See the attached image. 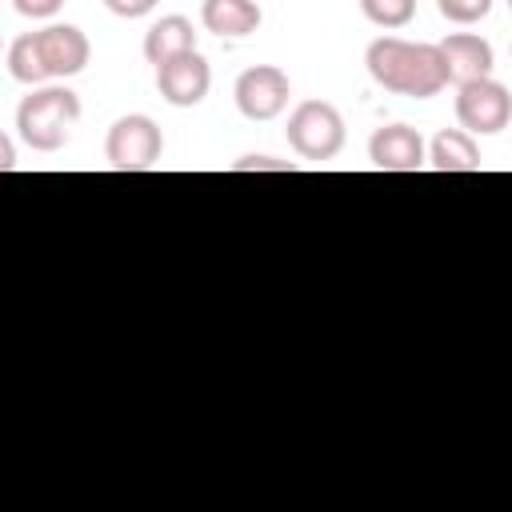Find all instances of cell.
<instances>
[{
	"instance_id": "cell-1",
	"label": "cell",
	"mask_w": 512,
	"mask_h": 512,
	"mask_svg": "<svg viewBox=\"0 0 512 512\" xmlns=\"http://www.w3.org/2000/svg\"><path fill=\"white\" fill-rule=\"evenodd\" d=\"M368 76L396 96H416L428 100L448 84V68L440 56V44H412L400 36H380L364 52Z\"/></svg>"
},
{
	"instance_id": "cell-2",
	"label": "cell",
	"mask_w": 512,
	"mask_h": 512,
	"mask_svg": "<svg viewBox=\"0 0 512 512\" xmlns=\"http://www.w3.org/2000/svg\"><path fill=\"white\" fill-rule=\"evenodd\" d=\"M80 120V96L60 84L32 88L16 108V132L36 152H56L68 144L72 124Z\"/></svg>"
},
{
	"instance_id": "cell-3",
	"label": "cell",
	"mask_w": 512,
	"mask_h": 512,
	"mask_svg": "<svg viewBox=\"0 0 512 512\" xmlns=\"http://www.w3.org/2000/svg\"><path fill=\"white\" fill-rule=\"evenodd\" d=\"M288 144L304 160H332L344 148V116L328 100H300L284 128Z\"/></svg>"
},
{
	"instance_id": "cell-4",
	"label": "cell",
	"mask_w": 512,
	"mask_h": 512,
	"mask_svg": "<svg viewBox=\"0 0 512 512\" xmlns=\"http://www.w3.org/2000/svg\"><path fill=\"white\" fill-rule=\"evenodd\" d=\"M104 156H108V164L116 172H148L164 156V132H160V124L152 116L128 112L108 128Z\"/></svg>"
},
{
	"instance_id": "cell-5",
	"label": "cell",
	"mask_w": 512,
	"mask_h": 512,
	"mask_svg": "<svg viewBox=\"0 0 512 512\" xmlns=\"http://www.w3.org/2000/svg\"><path fill=\"white\" fill-rule=\"evenodd\" d=\"M456 120L464 132H480V136H492V132H504L508 120H512V96L500 80L484 76V80H472V84H460L456 88Z\"/></svg>"
},
{
	"instance_id": "cell-6",
	"label": "cell",
	"mask_w": 512,
	"mask_h": 512,
	"mask_svg": "<svg viewBox=\"0 0 512 512\" xmlns=\"http://www.w3.org/2000/svg\"><path fill=\"white\" fill-rule=\"evenodd\" d=\"M232 96H236L240 116H248V120H276L288 108L292 84H288V72H280L276 64H256V68H244L236 76Z\"/></svg>"
},
{
	"instance_id": "cell-7",
	"label": "cell",
	"mask_w": 512,
	"mask_h": 512,
	"mask_svg": "<svg viewBox=\"0 0 512 512\" xmlns=\"http://www.w3.org/2000/svg\"><path fill=\"white\" fill-rule=\"evenodd\" d=\"M156 88L172 108H196L212 88V68L192 48V52H184V56H176V60L156 68Z\"/></svg>"
},
{
	"instance_id": "cell-8",
	"label": "cell",
	"mask_w": 512,
	"mask_h": 512,
	"mask_svg": "<svg viewBox=\"0 0 512 512\" xmlns=\"http://www.w3.org/2000/svg\"><path fill=\"white\" fill-rule=\"evenodd\" d=\"M368 160L380 172H420L428 164V148L416 128L408 124H384L368 140Z\"/></svg>"
},
{
	"instance_id": "cell-9",
	"label": "cell",
	"mask_w": 512,
	"mask_h": 512,
	"mask_svg": "<svg viewBox=\"0 0 512 512\" xmlns=\"http://www.w3.org/2000/svg\"><path fill=\"white\" fill-rule=\"evenodd\" d=\"M36 48H40L44 68H48L52 80L84 72L88 56H92V44H88V36L76 24H48V28H40L36 32Z\"/></svg>"
},
{
	"instance_id": "cell-10",
	"label": "cell",
	"mask_w": 512,
	"mask_h": 512,
	"mask_svg": "<svg viewBox=\"0 0 512 512\" xmlns=\"http://www.w3.org/2000/svg\"><path fill=\"white\" fill-rule=\"evenodd\" d=\"M440 56H444V68H448V84H472V80H484L492 76V44L476 32H452L440 40Z\"/></svg>"
},
{
	"instance_id": "cell-11",
	"label": "cell",
	"mask_w": 512,
	"mask_h": 512,
	"mask_svg": "<svg viewBox=\"0 0 512 512\" xmlns=\"http://www.w3.org/2000/svg\"><path fill=\"white\" fill-rule=\"evenodd\" d=\"M264 12L256 0H204L200 4V24L212 32V36H252L260 28Z\"/></svg>"
},
{
	"instance_id": "cell-12",
	"label": "cell",
	"mask_w": 512,
	"mask_h": 512,
	"mask_svg": "<svg viewBox=\"0 0 512 512\" xmlns=\"http://www.w3.org/2000/svg\"><path fill=\"white\" fill-rule=\"evenodd\" d=\"M192 48H196V28H192L188 16H160L144 32V56L156 68L176 60V56H184V52H192Z\"/></svg>"
},
{
	"instance_id": "cell-13",
	"label": "cell",
	"mask_w": 512,
	"mask_h": 512,
	"mask_svg": "<svg viewBox=\"0 0 512 512\" xmlns=\"http://www.w3.org/2000/svg\"><path fill=\"white\" fill-rule=\"evenodd\" d=\"M428 164L436 172H476L480 168V148L472 140V132L464 128H444L432 136L428 144Z\"/></svg>"
},
{
	"instance_id": "cell-14",
	"label": "cell",
	"mask_w": 512,
	"mask_h": 512,
	"mask_svg": "<svg viewBox=\"0 0 512 512\" xmlns=\"http://www.w3.org/2000/svg\"><path fill=\"white\" fill-rule=\"evenodd\" d=\"M8 72H12L16 84H32V88H40L44 80H52L48 68H44V56L36 48V32H24V36L12 40V48H8Z\"/></svg>"
},
{
	"instance_id": "cell-15",
	"label": "cell",
	"mask_w": 512,
	"mask_h": 512,
	"mask_svg": "<svg viewBox=\"0 0 512 512\" xmlns=\"http://www.w3.org/2000/svg\"><path fill=\"white\" fill-rule=\"evenodd\" d=\"M360 12L376 28H404L416 16V0H360Z\"/></svg>"
},
{
	"instance_id": "cell-16",
	"label": "cell",
	"mask_w": 512,
	"mask_h": 512,
	"mask_svg": "<svg viewBox=\"0 0 512 512\" xmlns=\"http://www.w3.org/2000/svg\"><path fill=\"white\" fill-rule=\"evenodd\" d=\"M436 8L452 24H476L492 12V0H436Z\"/></svg>"
},
{
	"instance_id": "cell-17",
	"label": "cell",
	"mask_w": 512,
	"mask_h": 512,
	"mask_svg": "<svg viewBox=\"0 0 512 512\" xmlns=\"http://www.w3.org/2000/svg\"><path fill=\"white\" fill-rule=\"evenodd\" d=\"M292 160H272V156H244L232 164V172H292Z\"/></svg>"
},
{
	"instance_id": "cell-18",
	"label": "cell",
	"mask_w": 512,
	"mask_h": 512,
	"mask_svg": "<svg viewBox=\"0 0 512 512\" xmlns=\"http://www.w3.org/2000/svg\"><path fill=\"white\" fill-rule=\"evenodd\" d=\"M12 8L20 16H28V20H48V16H56L64 8V0H12Z\"/></svg>"
},
{
	"instance_id": "cell-19",
	"label": "cell",
	"mask_w": 512,
	"mask_h": 512,
	"mask_svg": "<svg viewBox=\"0 0 512 512\" xmlns=\"http://www.w3.org/2000/svg\"><path fill=\"white\" fill-rule=\"evenodd\" d=\"M104 8H108L112 16H124V20H140V16H148V12L156 8V0H104Z\"/></svg>"
},
{
	"instance_id": "cell-20",
	"label": "cell",
	"mask_w": 512,
	"mask_h": 512,
	"mask_svg": "<svg viewBox=\"0 0 512 512\" xmlns=\"http://www.w3.org/2000/svg\"><path fill=\"white\" fill-rule=\"evenodd\" d=\"M12 164H16V156H12V140L4 136V140H0V168H12Z\"/></svg>"
},
{
	"instance_id": "cell-21",
	"label": "cell",
	"mask_w": 512,
	"mask_h": 512,
	"mask_svg": "<svg viewBox=\"0 0 512 512\" xmlns=\"http://www.w3.org/2000/svg\"><path fill=\"white\" fill-rule=\"evenodd\" d=\"M508 8H512V0H508Z\"/></svg>"
}]
</instances>
